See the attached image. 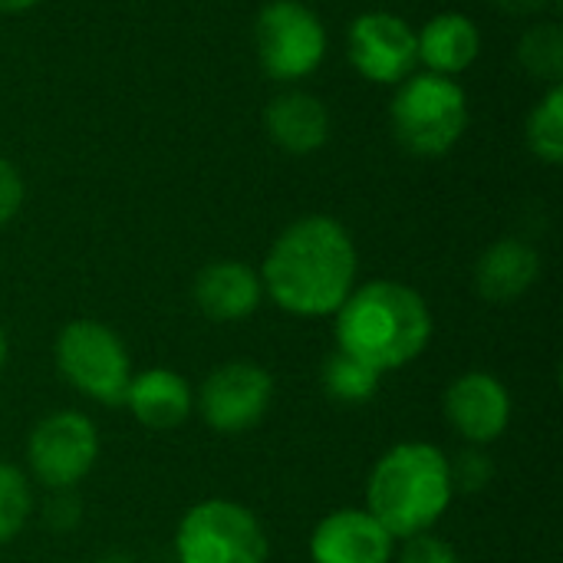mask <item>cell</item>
<instances>
[{
	"mask_svg": "<svg viewBox=\"0 0 563 563\" xmlns=\"http://www.w3.org/2000/svg\"><path fill=\"white\" fill-rule=\"evenodd\" d=\"M257 59L271 79L294 82L310 76L327 53V30L320 16L300 0H271L254 23Z\"/></svg>",
	"mask_w": 563,
	"mask_h": 563,
	"instance_id": "7",
	"label": "cell"
},
{
	"mask_svg": "<svg viewBox=\"0 0 563 563\" xmlns=\"http://www.w3.org/2000/svg\"><path fill=\"white\" fill-rule=\"evenodd\" d=\"M175 554L178 563H267L271 544L254 511L211 498L188 508L178 521Z\"/></svg>",
	"mask_w": 563,
	"mask_h": 563,
	"instance_id": "5",
	"label": "cell"
},
{
	"mask_svg": "<svg viewBox=\"0 0 563 563\" xmlns=\"http://www.w3.org/2000/svg\"><path fill=\"white\" fill-rule=\"evenodd\" d=\"M346 53L363 79L383 86H399L419 63L416 30L389 10L360 13L346 33Z\"/></svg>",
	"mask_w": 563,
	"mask_h": 563,
	"instance_id": "10",
	"label": "cell"
},
{
	"mask_svg": "<svg viewBox=\"0 0 563 563\" xmlns=\"http://www.w3.org/2000/svg\"><path fill=\"white\" fill-rule=\"evenodd\" d=\"M53 356L63 379L82 396L102 406L125 402V389L132 383V360L125 353V343L106 323L99 320L66 323L56 336Z\"/></svg>",
	"mask_w": 563,
	"mask_h": 563,
	"instance_id": "6",
	"label": "cell"
},
{
	"mask_svg": "<svg viewBox=\"0 0 563 563\" xmlns=\"http://www.w3.org/2000/svg\"><path fill=\"white\" fill-rule=\"evenodd\" d=\"M20 205H23V178H20V172H16L10 162L0 155V228L10 224V221L16 218Z\"/></svg>",
	"mask_w": 563,
	"mask_h": 563,
	"instance_id": "24",
	"label": "cell"
},
{
	"mask_svg": "<svg viewBox=\"0 0 563 563\" xmlns=\"http://www.w3.org/2000/svg\"><path fill=\"white\" fill-rule=\"evenodd\" d=\"M320 379H323V389L330 399H336L343 406H363L376 396L383 373H376L373 366H366L363 360H356L343 350H333L323 360Z\"/></svg>",
	"mask_w": 563,
	"mask_h": 563,
	"instance_id": "18",
	"label": "cell"
},
{
	"mask_svg": "<svg viewBox=\"0 0 563 563\" xmlns=\"http://www.w3.org/2000/svg\"><path fill=\"white\" fill-rule=\"evenodd\" d=\"M541 274V257L518 238L495 241L475 264V287L488 303L521 300Z\"/></svg>",
	"mask_w": 563,
	"mask_h": 563,
	"instance_id": "16",
	"label": "cell"
},
{
	"mask_svg": "<svg viewBox=\"0 0 563 563\" xmlns=\"http://www.w3.org/2000/svg\"><path fill=\"white\" fill-rule=\"evenodd\" d=\"M195 303L198 310L214 320V323H238L247 320L261 297V274L251 271L241 261H214L208 267H201V274L195 277Z\"/></svg>",
	"mask_w": 563,
	"mask_h": 563,
	"instance_id": "13",
	"label": "cell"
},
{
	"mask_svg": "<svg viewBox=\"0 0 563 563\" xmlns=\"http://www.w3.org/2000/svg\"><path fill=\"white\" fill-rule=\"evenodd\" d=\"M3 363H7V336L0 330V369H3Z\"/></svg>",
	"mask_w": 563,
	"mask_h": 563,
	"instance_id": "27",
	"label": "cell"
},
{
	"mask_svg": "<svg viewBox=\"0 0 563 563\" xmlns=\"http://www.w3.org/2000/svg\"><path fill=\"white\" fill-rule=\"evenodd\" d=\"M396 538L360 508L327 515L310 538L313 563H389Z\"/></svg>",
	"mask_w": 563,
	"mask_h": 563,
	"instance_id": "12",
	"label": "cell"
},
{
	"mask_svg": "<svg viewBox=\"0 0 563 563\" xmlns=\"http://www.w3.org/2000/svg\"><path fill=\"white\" fill-rule=\"evenodd\" d=\"M389 119L406 152L416 158H442L468 129V99L455 79L426 69L399 82Z\"/></svg>",
	"mask_w": 563,
	"mask_h": 563,
	"instance_id": "4",
	"label": "cell"
},
{
	"mask_svg": "<svg viewBox=\"0 0 563 563\" xmlns=\"http://www.w3.org/2000/svg\"><path fill=\"white\" fill-rule=\"evenodd\" d=\"M449 472H452V488L455 492H465V495H475V492H485L495 478V465L485 452H462L455 462L449 459Z\"/></svg>",
	"mask_w": 563,
	"mask_h": 563,
	"instance_id": "22",
	"label": "cell"
},
{
	"mask_svg": "<svg viewBox=\"0 0 563 563\" xmlns=\"http://www.w3.org/2000/svg\"><path fill=\"white\" fill-rule=\"evenodd\" d=\"M40 0H0V13H23L30 7H36Z\"/></svg>",
	"mask_w": 563,
	"mask_h": 563,
	"instance_id": "26",
	"label": "cell"
},
{
	"mask_svg": "<svg viewBox=\"0 0 563 563\" xmlns=\"http://www.w3.org/2000/svg\"><path fill=\"white\" fill-rule=\"evenodd\" d=\"M399 563H462L455 548L435 538L432 531L406 538V548L399 551Z\"/></svg>",
	"mask_w": 563,
	"mask_h": 563,
	"instance_id": "23",
	"label": "cell"
},
{
	"mask_svg": "<svg viewBox=\"0 0 563 563\" xmlns=\"http://www.w3.org/2000/svg\"><path fill=\"white\" fill-rule=\"evenodd\" d=\"M122 406H129L135 422L145 426L148 432H172L188 422L195 399H191V386L185 383V376H178L175 369L155 366V369L132 376Z\"/></svg>",
	"mask_w": 563,
	"mask_h": 563,
	"instance_id": "14",
	"label": "cell"
},
{
	"mask_svg": "<svg viewBox=\"0 0 563 563\" xmlns=\"http://www.w3.org/2000/svg\"><path fill=\"white\" fill-rule=\"evenodd\" d=\"M445 419L472 445H488L505 435L511 422V393L492 373H465L445 389Z\"/></svg>",
	"mask_w": 563,
	"mask_h": 563,
	"instance_id": "11",
	"label": "cell"
},
{
	"mask_svg": "<svg viewBox=\"0 0 563 563\" xmlns=\"http://www.w3.org/2000/svg\"><path fill=\"white\" fill-rule=\"evenodd\" d=\"M518 63L528 76L558 86L563 79V30L558 23H534L518 43Z\"/></svg>",
	"mask_w": 563,
	"mask_h": 563,
	"instance_id": "20",
	"label": "cell"
},
{
	"mask_svg": "<svg viewBox=\"0 0 563 563\" xmlns=\"http://www.w3.org/2000/svg\"><path fill=\"white\" fill-rule=\"evenodd\" d=\"M99 459V435L82 412H53L33 426L26 439V465L49 492L79 485Z\"/></svg>",
	"mask_w": 563,
	"mask_h": 563,
	"instance_id": "8",
	"label": "cell"
},
{
	"mask_svg": "<svg viewBox=\"0 0 563 563\" xmlns=\"http://www.w3.org/2000/svg\"><path fill=\"white\" fill-rule=\"evenodd\" d=\"M498 10H505V13H511V16H534V13H541L551 0H492Z\"/></svg>",
	"mask_w": 563,
	"mask_h": 563,
	"instance_id": "25",
	"label": "cell"
},
{
	"mask_svg": "<svg viewBox=\"0 0 563 563\" xmlns=\"http://www.w3.org/2000/svg\"><path fill=\"white\" fill-rule=\"evenodd\" d=\"M271 399H274L271 373L257 363L231 360L208 373L198 393V409L214 432L241 435L267 416Z\"/></svg>",
	"mask_w": 563,
	"mask_h": 563,
	"instance_id": "9",
	"label": "cell"
},
{
	"mask_svg": "<svg viewBox=\"0 0 563 563\" xmlns=\"http://www.w3.org/2000/svg\"><path fill=\"white\" fill-rule=\"evenodd\" d=\"M33 511V492L16 465L0 462V544L13 541Z\"/></svg>",
	"mask_w": 563,
	"mask_h": 563,
	"instance_id": "21",
	"label": "cell"
},
{
	"mask_svg": "<svg viewBox=\"0 0 563 563\" xmlns=\"http://www.w3.org/2000/svg\"><path fill=\"white\" fill-rule=\"evenodd\" d=\"M525 139L528 148L548 162V165H561L563 162V86H551L544 92V99L531 109L528 125H525Z\"/></svg>",
	"mask_w": 563,
	"mask_h": 563,
	"instance_id": "19",
	"label": "cell"
},
{
	"mask_svg": "<svg viewBox=\"0 0 563 563\" xmlns=\"http://www.w3.org/2000/svg\"><path fill=\"white\" fill-rule=\"evenodd\" d=\"M432 310L419 290L399 280L353 287L336 310V350L363 360L376 373L399 369L426 353Z\"/></svg>",
	"mask_w": 563,
	"mask_h": 563,
	"instance_id": "2",
	"label": "cell"
},
{
	"mask_svg": "<svg viewBox=\"0 0 563 563\" xmlns=\"http://www.w3.org/2000/svg\"><path fill=\"white\" fill-rule=\"evenodd\" d=\"M452 495L445 452L429 442H399L369 472L366 511L393 538L406 541L432 531L449 511Z\"/></svg>",
	"mask_w": 563,
	"mask_h": 563,
	"instance_id": "3",
	"label": "cell"
},
{
	"mask_svg": "<svg viewBox=\"0 0 563 563\" xmlns=\"http://www.w3.org/2000/svg\"><path fill=\"white\" fill-rule=\"evenodd\" d=\"M356 284L350 231L327 214H307L280 231L261 271V287L294 317L336 313Z\"/></svg>",
	"mask_w": 563,
	"mask_h": 563,
	"instance_id": "1",
	"label": "cell"
},
{
	"mask_svg": "<svg viewBox=\"0 0 563 563\" xmlns=\"http://www.w3.org/2000/svg\"><path fill=\"white\" fill-rule=\"evenodd\" d=\"M416 49L419 63H426L429 73L452 79L478 59L482 33L465 13H439L416 33Z\"/></svg>",
	"mask_w": 563,
	"mask_h": 563,
	"instance_id": "17",
	"label": "cell"
},
{
	"mask_svg": "<svg viewBox=\"0 0 563 563\" xmlns=\"http://www.w3.org/2000/svg\"><path fill=\"white\" fill-rule=\"evenodd\" d=\"M264 129L287 155H313L330 139V112L317 96L290 89L264 109Z\"/></svg>",
	"mask_w": 563,
	"mask_h": 563,
	"instance_id": "15",
	"label": "cell"
}]
</instances>
